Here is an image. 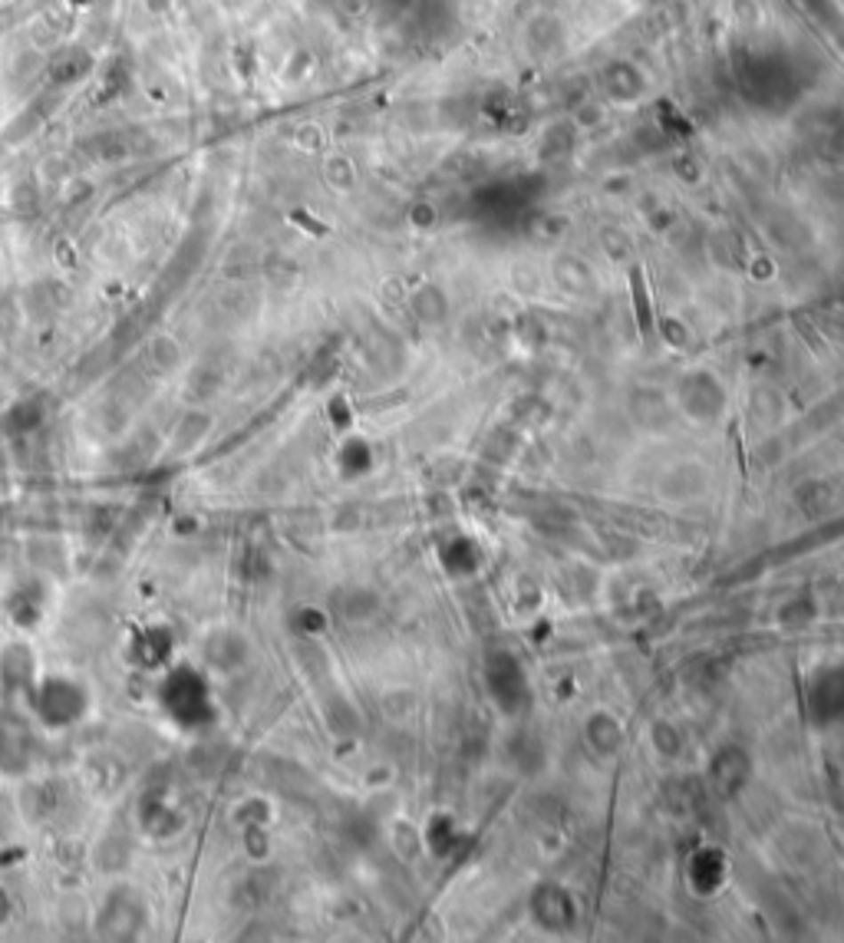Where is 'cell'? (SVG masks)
<instances>
[{"instance_id":"6da1fadb","label":"cell","mask_w":844,"mask_h":943,"mask_svg":"<svg viewBox=\"0 0 844 943\" xmlns=\"http://www.w3.org/2000/svg\"><path fill=\"white\" fill-rule=\"evenodd\" d=\"M86 69H90V57H86L83 50H67V53L50 67V79H53L57 86H69V83H76Z\"/></svg>"}]
</instances>
